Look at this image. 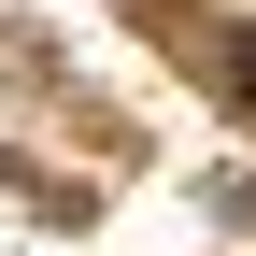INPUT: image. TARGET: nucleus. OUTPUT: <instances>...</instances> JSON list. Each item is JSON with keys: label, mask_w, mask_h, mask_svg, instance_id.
<instances>
[{"label": "nucleus", "mask_w": 256, "mask_h": 256, "mask_svg": "<svg viewBox=\"0 0 256 256\" xmlns=\"http://www.w3.org/2000/svg\"><path fill=\"white\" fill-rule=\"evenodd\" d=\"M228 100L256 114V28H228Z\"/></svg>", "instance_id": "nucleus-1"}]
</instances>
